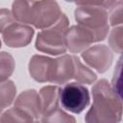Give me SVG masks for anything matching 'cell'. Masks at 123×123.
<instances>
[{
    "mask_svg": "<svg viewBox=\"0 0 123 123\" xmlns=\"http://www.w3.org/2000/svg\"><path fill=\"white\" fill-rule=\"evenodd\" d=\"M93 103L86 114V123H119L122 117L120 95L105 79L92 86Z\"/></svg>",
    "mask_w": 123,
    "mask_h": 123,
    "instance_id": "6da1fadb",
    "label": "cell"
},
{
    "mask_svg": "<svg viewBox=\"0 0 123 123\" xmlns=\"http://www.w3.org/2000/svg\"><path fill=\"white\" fill-rule=\"evenodd\" d=\"M14 19L22 24H32L37 29H46L58 21L61 14L56 1H14L12 7Z\"/></svg>",
    "mask_w": 123,
    "mask_h": 123,
    "instance_id": "7a4b0ae2",
    "label": "cell"
},
{
    "mask_svg": "<svg viewBox=\"0 0 123 123\" xmlns=\"http://www.w3.org/2000/svg\"><path fill=\"white\" fill-rule=\"evenodd\" d=\"M120 1H83L76 2L75 20L95 36L96 41L104 40L109 32L108 12L111 11Z\"/></svg>",
    "mask_w": 123,
    "mask_h": 123,
    "instance_id": "3957f363",
    "label": "cell"
},
{
    "mask_svg": "<svg viewBox=\"0 0 123 123\" xmlns=\"http://www.w3.org/2000/svg\"><path fill=\"white\" fill-rule=\"evenodd\" d=\"M68 24L67 16L62 13L56 23L37 34L35 44L36 49L50 55L64 54L66 51L64 37Z\"/></svg>",
    "mask_w": 123,
    "mask_h": 123,
    "instance_id": "277c9868",
    "label": "cell"
},
{
    "mask_svg": "<svg viewBox=\"0 0 123 123\" xmlns=\"http://www.w3.org/2000/svg\"><path fill=\"white\" fill-rule=\"evenodd\" d=\"M59 100L62 106L73 113L82 112L89 104L88 89L79 83H68L60 88Z\"/></svg>",
    "mask_w": 123,
    "mask_h": 123,
    "instance_id": "5b68a950",
    "label": "cell"
},
{
    "mask_svg": "<svg viewBox=\"0 0 123 123\" xmlns=\"http://www.w3.org/2000/svg\"><path fill=\"white\" fill-rule=\"evenodd\" d=\"M82 58L90 67L96 69L99 73L106 72L112 62V53L110 48L104 44L91 46L82 53Z\"/></svg>",
    "mask_w": 123,
    "mask_h": 123,
    "instance_id": "8992f818",
    "label": "cell"
},
{
    "mask_svg": "<svg viewBox=\"0 0 123 123\" xmlns=\"http://www.w3.org/2000/svg\"><path fill=\"white\" fill-rule=\"evenodd\" d=\"M64 38L66 49L71 53L82 52L92 42H96L93 32L81 25H73L68 28Z\"/></svg>",
    "mask_w": 123,
    "mask_h": 123,
    "instance_id": "52a82bcc",
    "label": "cell"
},
{
    "mask_svg": "<svg viewBox=\"0 0 123 123\" xmlns=\"http://www.w3.org/2000/svg\"><path fill=\"white\" fill-rule=\"evenodd\" d=\"M56 68V59H52L42 55H34L28 64L31 77L38 82L45 83L53 80Z\"/></svg>",
    "mask_w": 123,
    "mask_h": 123,
    "instance_id": "ba28073f",
    "label": "cell"
},
{
    "mask_svg": "<svg viewBox=\"0 0 123 123\" xmlns=\"http://www.w3.org/2000/svg\"><path fill=\"white\" fill-rule=\"evenodd\" d=\"M34 36V29L28 25L14 22L10 25L3 33L2 38L6 45L12 48L27 46Z\"/></svg>",
    "mask_w": 123,
    "mask_h": 123,
    "instance_id": "9c48e42d",
    "label": "cell"
},
{
    "mask_svg": "<svg viewBox=\"0 0 123 123\" xmlns=\"http://www.w3.org/2000/svg\"><path fill=\"white\" fill-rule=\"evenodd\" d=\"M14 107L27 112L34 119L41 115L39 95L35 89H28L21 92L14 101Z\"/></svg>",
    "mask_w": 123,
    "mask_h": 123,
    "instance_id": "30bf717a",
    "label": "cell"
},
{
    "mask_svg": "<svg viewBox=\"0 0 123 123\" xmlns=\"http://www.w3.org/2000/svg\"><path fill=\"white\" fill-rule=\"evenodd\" d=\"M75 66L73 55H63L56 59V68L52 83L63 85L74 78Z\"/></svg>",
    "mask_w": 123,
    "mask_h": 123,
    "instance_id": "8fae6325",
    "label": "cell"
},
{
    "mask_svg": "<svg viewBox=\"0 0 123 123\" xmlns=\"http://www.w3.org/2000/svg\"><path fill=\"white\" fill-rule=\"evenodd\" d=\"M60 87L58 86H43L39 92L40 106H41V115L52 109L58 107L59 102Z\"/></svg>",
    "mask_w": 123,
    "mask_h": 123,
    "instance_id": "7c38bea8",
    "label": "cell"
},
{
    "mask_svg": "<svg viewBox=\"0 0 123 123\" xmlns=\"http://www.w3.org/2000/svg\"><path fill=\"white\" fill-rule=\"evenodd\" d=\"M0 123H35V121L27 112L13 107L1 114Z\"/></svg>",
    "mask_w": 123,
    "mask_h": 123,
    "instance_id": "4fadbf2b",
    "label": "cell"
},
{
    "mask_svg": "<svg viewBox=\"0 0 123 123\" xmlns=\"http://www.w3.org/2000/svg\"><path fill=\"white\" fill-rule=\"evenodd\" d=\"M74 60V66H75V72H74V78L77 82L82 84L90 85L94 83L97 79L96 74L90 70L88 67H86L85 64H83L80 61V59L73 55Z\"/></svg>",
    "mask_w": 123,
    "mask_h": 123,
    "instance_id": "5bb4252c",
    "label": "cell"
},
{
    "mask_svg": "<svg viewBox=\"0 0 123 123\" xmlns=\"http://www.w3.org/2000/svg\"><path fill=\"white\" fill-rule=\"evenodd\" d=\"M15 94L16 86L12 81L0 82V113L13 102Z\"/></svg>",
    "mask_w": 123,
    "mask_h": 123,
    "instance_id": "9a60e30c",
    "label": "cell"
},
{
    "mask_svg": "<svg viewBox=\"0 0 123 123\" xmlns=\"http://www.w3.org/2000/svg\"><path fill=\"white\" fill-rule=\"evenodd\" d=\"M41 123H76V119L58 106L42 114Z\"/></svg>",
    "mask_w": 123,
    "mask_h": 123,
    "instance_id": "2e32d148",
    "label": "cell"
},
{
    "mask_svg": "<svg viewBox=\"0 0 123 123\" xmlns=\"http://www.w3.org/2000/svg\"><path fill=\"white\" fill-rule=\"evenodd\" d=\"M15 67L12 56L7 52H0V82L7 81Z\"/></svg>",
    "mask_w": 123,
    "mask_h": 123,
    "instance_id": "e0dca14e",
    "label": "cell"
},
{
    "mask_svg": "<svg viewBox=\"0 0 123 123\" xmlns=\"http://www.w3.org/2000/svg\"><path fill=\"white\" fill-rule=\"evenodd\" d=\"M123 29L121 26L119 27H114L109 37V44L111 46V48L116 52L121 54L122 53V49H123Z\"/></svg>",
    "mask_w": 123,
    "mask_h": 123,
    "instance_id": "ac0fdd59",
    "label": "cell"
},
{
    "mask_svg": "<svg viewBox=\"0 0 123 123\" xmlns=\"http://www.w3.org/2000/svg\"><path fill=\"white\" fill-rule=\"evenodd\" d=\"M15 22L11 11L8 9H0V33H3L10 25Z\"/></svg>",
    "mask_w": 123,
    "mask_h": 123,
    "instance_id": "d6986e66",
    "label": "cell"
},
{
    "mask_svg": "<svg viewBox=\"0 0 123 123\" xmlns=\"http://www.w3.org/2000/svg\"><path fill=\"white\" fill-rule=\"evenodd\" d=\"M123 2L120 1L112 10L110 17L111 25L115 27L116 25H120L123 22V8H122Z\"/></svg>",
    "mask_w": 123,
    "mask_h": 123,
    "instance_id": "ffe728a7",
    "label": "cell"
},
{
    "mask_svg": "<svg viewBox=\"0 0 123 123\" xmlns=\"http://www.w3.org/2000/svg\"><path fill=\"white\" fill-rule=\"evenodd\" d=\"M35 123H39V122L38 121H35Z\"/></svg>",
    "mask_w": 123,
    "mask_h": 123,
    "instance_id": "44dd1931",
    "label": "cell"
},
{
    "mask_svg": "<svg viewBox=\"0 0 123 123\" xmlns=\"http://www.w3.org/2000/svg\"><path fill=\"white\" fill-rule=\"evenodd\" d=\"M0 48H1V40H0Z\"/></svg>",
    "mask_w": 123,
    "mask_h": 123,
    "instance_id": "7402d4cb",
    "label": "cell"
}]
</instances>
